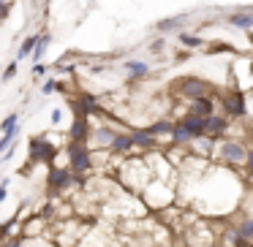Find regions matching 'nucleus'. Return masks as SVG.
<instances>
[{
	"label": "nucleus",
	"mask_w": 253,
	"mask_h": 247,
	"mask_svg": "<svg viewBox=\"0 0 253 247\" xmlns=\"http://www.w3.org/2000/svg\"><path fill=\"white\" fill-rule=\"evenodd\" d=\"M117 179L131 196H139L144 185L153 179V169L144 155H131V158H123L120 169H117Z\"/></svg>",
	"instance_id": "nucleus-1"
},
{
	"label": "nucleus",
	"mask_w": 253,
	"mask_h": 247,
	"mask_svg": "<svg viewBox=\"0 0 253 247\" xmlns=\"http://www.w3.org/2000/svg\"><path fill=\"white\" fill-rule=\"evenodd\" d=\"M174 198H177L174 182L158 179V176H153V179L144 185V190L139 193V201H142L150 212H155V214L164 212V209H169L171 204H174Z\"/></svg>",
	"instance_id": "nucleus-2"
},
{
	"label": "nucleus",
	"mask_w": 253,
	"mask_h": 247,
	"mask_svg": "<svg viewBox=\"0 0 253 247\" xmlns=\"http://www.w3.org/2000/svg\"><path fill=\"white\" fill-rule=\"evenodd\" d=\"M245 155H248V144L240 141L234 136H223V139H215V149H212V160L226 169H242L245 166Z\"/></svg>",
	"instance_id": "nucleus-3"
},
{
	"label": "nucleus",
	"mask_w": 253,
	"mask_h": 247,
	"mask_svg": "<svg viewBox=\"0 0 253 247\" xmlns=\"http://www.w3.org/2000/svg\"><path fill=\"white\" fill-rule=\"evenodd\" d=\"M171 95L180 101H196V98H204V95H215V87L202 76H193V73H185V76H177L174 82L169 84Z\"/></svg>",
	"instance_id": "nucleus-4"
},
{
	"label": "nucleus",
	"mask_w": 253,
	"mask_h": 247,
	"mask_svg": "<svg viewBox=\"0 0 253 247\" xmlns=\"http://www.w3.org/2000/svg\"><path fill=\"white\" fill-rule=\"evenodd\" d=\"M84 234H90V223H82L79 217H68V220H57L49 239L57 247H79Z\"/></svg>",
	"instance_id": "nucleus-5"
},
{
	"label": "nucleus",
	"mask_w": 253,
	"mask_h": 247,
	"mask_svg": "<svg viewBox=\"0 0 253 247\" xmlns=\"http://www.w3.org/2000/svg\"><path fill=\"white\" fill-rule=\"evenodd\" d=\"M79 190L77 185V174H74L68 166H49V174H46V193H49L52 201H60L63 196Z\"/></svg>",
	"instance_id": "nucleus-6"
},
{
	"label": "nucleus",
	"mask_w": 253,
	"mask_h": 247,
	"mask_svg": "<svg viewBox=\"0 0 253 247\" xmlns=\"http://www.w3.org/2000/svg\"><path fill=\"white\" fill-rule=\"evenodd\" d=\"M215 101L220 104V114H223L226 120H242V117L248 114V95H245V90H240V87L218 93Z\"/></svg>",
	"instance_id": "nucleus-7"
},
{
	"label": "nucleus",
	"mask_w": 253,
	"mask_h": 247,
	"mask_svg": "<svg viewBox=\"0 0 253 247\" xmlns=\"http://www.w3.org/2000/svg\"><path fill=\"white\" fill-rule=\"evenodd\" d=\"M66 160H68V169H71L74 174H90V171H95L93 149H90L87 144L68 141L66 144Z\"/></svg>",
	"instance_id": "nucleus-8"
},
{
	"label": "nucleus",
	"mask_w": 253,
	"mask_h": 247,
	"mask_svg": "<svg viewBox=\"0 0 253 247\" xmlns=\"http://www.w3.org/2000/svg\"><path fill=\"white\" fill-rule=\"evenodd\" d=\"M55 155H60V149L55 147V144L49 141V136H33L28 141V158H30V163H46V166H52L55 163Z\"/></svg>",
	"instance_id": "nucleus-9"
},
{
	"label": "nucleus",
	"mask_w": 253,
	"mask_h": 247,
	"mask_svg": "<svg viewBox=\"0 0 253 247\" xmlns=\"http://www.w3.org/2000/svg\"><path fill=\"white\" fill-rule=\"evenodd\" d=\"M182 239H185V247H215V231H212V225H207V223H202V220H193L191 223V228L182 234Z\"/></svg>",
	"instance_id": "nucleus-10"
},
{
	"label": "nucleus",
	"mask_w": 253,
	"mask_h": 247,
	"mask_svg": "<svg viewBox=\"0 0 253 247\" xmlns=\"http://www.w3.org/2000/svg\"><path fill=\"white\" fill-rule=\"evenodd\" d=\"M115 133H117V125H109V122H104V125H95V122H93V131H90L87 147H90V149H109Z\"/></svg>",
	"instance_id": "nucleus-11"
},
{
	"label": "nucleus",
	"mask_w": 253,
	"mask_h": 247,
	"mask_svg": "<svg viewBox=\"0 0 253 247\" xmlns=\"http://www.w3.org/2000/svg\"><path fill=\"white\" fill-rule=\"evenodd\" d=\"M229 131H231V120H226L220 111L204 117V133H202V136H207V139H223V136H229Z\"/></svg>",
	"instance_id": "nucleus-12"
},
{
	"label": "nucleus",
	"mask_w": 253,
	"mask_h": 247,
	"mask_svg": "<svg viewBox=\"0 0 253 247\" xmlns=\"http://www.w3.org/2000/svg\"><path fill=\"white\" fill-rule=\"evenodd\" d=\"M123 71H126V76H128V84H139V82H144V79L153 76V68H150V63L136 60V57H131V60L123 63Z\"/></svg>",
	"instance_id": "nucleus-13"
},
{
	"label": "nucleus",
	"mask_w": 253,
	"mask_h": 247,
	"mask_svg": "<svg viewBox=\"0 0 253 247\" xmlns=\"http://www.w3.org/2000/svg\"><path fill=\"white\" fill-rule=\"evenodd\" d=\"M128 136H131V147L136 149V152H142V155L144 152H153V149L158 147V139H155L147 128H131Z\"/></svg>",
	"instance_id": "nucleus-14"
},
{
	"label": "nucleus",
	"mask_w": 253,
	"mask_h": 247,
	"mask_svg": "<svg viewBox=\"0 0 253 247\" xmlns=\"http://www.w3.org/2000/svg\"><path fill=\"white\" fill-rule=\"evenodd\" d=\"M188 17L191 14H174V17H164V19H158V22L153 25V33H158V35H171V33H180V30H185V22H188Z\"/></svg>",
	"instance_id": "nucleus-15"
},
{
	"label": "nucleus",
	"mask_w": 253,
	"mask_h": 247,
	"mask_svg": "<svg viewBox=\"0 0 253 247\" xmlns=\"http://www.w3.org/2000/svg\"><path fill=\"white\" fill-rule=\"evenodd\" d=\"M226 25L237 30H251L253 28V6H237L229 11L226 17Z\"/></svg>",
	"instance_id": "nucleus-16"
},
{
	"label": "nucleus",
	"mask_w": 253,
	"mask_h": 247,
	"mask_svg": "<svg viewBox=\"0 0 253 247\" xmlns=\"http://www.w3.org/2000/svg\"><path fill=\"white\" fill-rule=\"evenodd\" d=\"M46 223H49V220H46L44 214H33L30 220H19V234H22L25 239H30V236H44Z\"/></svg>",
	"instance_id": "nucleus-17"
},
{
	"label": "nucleus",
	"mask_w": 253,
	"mask_h": 247,
	"mask_svg": "<svg viewBox=\"0 0 253 247\" xmlns=\"http://www.w3.org/2000/svg\"><path fill=\"white\" fill-rule=\"evenodd\" d=\"M90 131H93V122H90V120H84V117H74V122L68 125V141L87 144Z\"/></svg>",
	"instance_id": "nucleus-18"
},
{
	"label": "nucleus",
	"mask_w": 253,
	"mask_h": 247,
	"mask_svg": "<svg viewBox=\"0 0 253 247\" xmlns=\"http://www.w3.org/2000/svg\"><path fill=\"white\" fill-rule=\"evenodd\" d=\"M218 95V93H215ZM215 95H204V98H196V101H188L185 104V111H191V114H199V117H210L218 111V106H215Z\"/></svg>",
	"instance_id": "nucleus-19"
},
{
	"label": "nucleus",
	"mask_w": 253,
	"mask_h": 247,
	"mask_svg": "<svg viewBox=\"0 0 253 247\" xmlns=\"http://www.w3.org/2000/svg\"><path fill=\"white\" fill-rule=\"evenodd\" d=\"M131 149L133 147H131V136H128V131L117 128V133H115V139H112V144H109V149H106V152H109L112 158H126Z\"/></svg>",
	"instance_id": "nucleus-20"
},
{
	"label": "nucleus",
	"mask_w": 253,
	"mask_h": 247,
	"mask_svg": "<svg viewBox=\"0 0 253 247\" xmlns=\"http://www.w3.org/2000/svg\"><path fill=\"white\" fill-rule=\"evenodd\" d=\"M177 122H180L188 133H193V136H202V133H204V117L191 114V111H185V109H182L180 117H177Z\"/></svg>",
	"instance_id": "nucleus-21"
},
{
	"label": "nucleus",
	"mask_w": 253,
	"mask_h": 247,
	"mask_svg": "<svg viewBox=\"0 0 253 247\" xmlns=\"http://www.w3.org/2000/svg\"><path fill=\"white\" fill-rule=\"evenodd\" d=\"M147 131L153 133L155 139H169L171 131H174V120H171V117H158V120H153L147 125Z\"/></svg>",
	"instance_id": "nucleus-22"
},
{
	"label": "nucleus",
	"mask_w": 253,
	"mask_h": 247,
	"mask_svg": "<svg viewBox=\"0 0 253 247\" xmlns=\"http://www.w3.org/2000/svg\"><path fill=\"white\" fill-rule=\"evenodd\" d=\"M231 225H234L237 234L245 242H253V214H237V217L231 220Z\"/></svg>",
	"instance_id": "nucleus-23"
},
{
	"label": "nucleus",
	"mask_w": 253,
	"mask_h": 247,
	"mask_svg": "<svg viewBox=\"0 0 253 247\" xmlns=\"http://www.w3.org/2000/svg\"><path fill=\"white\" fill-rule=\"evenodd\" d=\"M193 139H196V136H193V133H188L185 128L174 120V131H171V136H169V144H174V147H180V149H188Z\"/></svg>",
	"instance_id": "nucleus-24"
},
{
	"label": "nucleus",
	"mask_w": 253,
	"mask_h": 247,
	"mask_svg": "<svg viewBox=\"0 0 253 247\" xmlns=\"http://www.w3.org/2000/svg\"><path fill=\"white\" fill-rule=\"evenodd\" d=\"M177 38H180L182 46H188V49H193V52L204 46V38L199 33H191V30H180V33H177Z\"/></svg>",
	"instance_id": "nucleus-25"
},
{
	"label": "nucleus",
	"mask_w": 253,
	"mask_h": 247,
	"mask_svg": "<svg viewBox=\"0 0 253 247\" xmlns=\"http://www.w3.org/2000/svg\"><path fill=\"white\" fill-rule=\"evenodd\" d=\"M11 234H19V212L14 214V217H8V220L0 223V239H6V236H11Z\"/></svg>",
	"instance_id": "nucleus-26"
},
{
	"label": "nucleus",
	"mask_w": 253,
	"mask_h": 247,
	"mask_svg": "<svg viewBox=\"0 0 253 247\" xmlns=\"http://www.w3.org/2000/svg\"><path fill=\"white\" fill-rule=\"evenodd\" d=\"M36 41H39V33L28 35V38L22 41V46L17 49V60H19V63H22L25 57H30V55H33V49H36Z\"/></svg>",
	"instance_id": "nucleus-27"
},
{
	"label": "nucleus",
	"mask_w": 253,
	"mask_h": 247,
	"mask_svg": "<svg viewBox=\"0 0 253 247\" xmlns=\"http://www.w3.org/2000/svg\"><path fill=\"white\" fill-rule=\"evenodd\" d=\"M52 44V35L49 33H39V41H36V49H33V60L36 63H41V57H44V52H46V46Z\"/></svg>",
	"instance_id": "nucleus-28"
},
{
	"label": "nucleus",
	"mask_w": 253,
	"mask_h": 247,
	"mask_svg": "<svg viewBox=\"0 0 253 247\" xmlns=\"http://www.w3.org/2000/svg\"><path fill=\"white\" fill-rule=\"evenodd\" d=\"M25 247H57V245L49 236H30V239H25Z\"/></svg>",
	"instance_id": "nucleus-29"
},
{
	"label": "nucleus",
	"mask_w": 253,
	"mask_h": 247,
	"mask_svg": "<svg viewBox=\"0 0 253 247\" xmlns=\"http://www.w3.org/2000/svg\"><path fill=\"white\" fill-rule=\"evenodd\" d=\"M17 71H19V60L8 63V66H6V71L0 73V82H3V84H6V82H11V79L17 76Z\"/></svg>",
	"instance_id": "nucleus-30"
},
{
	"label": "nucleus",
	"mask_w": 253,
	"mask_h": 247,
	"mask_svg": "<svg viewBox=\"0 0 253 247\" xmlns=\"http://www.w3.org/2000/svg\"><path fill=\"white\" fill-rule=\"evenodd\" d=\"M19 125V114L17 111H11V114L6 117V120L0 122V133H6V131H14V128Z\"/></svg>",
	"instance_id": "nucleus-31"
},
{
	"label": "nucleus",
	"mask_w": 253,
	"mask_h": 247,
	"mask_svg": "<svg viewBox=\"0 0 253 247\" xmlns=\"http://www.w3.org/2000/svg\"><path fill=\"white\" fill-rule=\"evenodd\" d=\"M0 247H25V236L11 234V236H6V239H0Z\"/></svg>",
	"instance_id": "nucleus-32"
},
{
	"label": "nucleus",
	"mask_w": 253,
	"mask_h": 247,
	"mask_svg": "<svg viewBox=\"0 0 253 247\" xmlns=\"http://www.w3.org/2000/svg\"><path fill=\"white\" fill-rule=\"evenodd\" d=\"M164 46H166V35H155L153 41H150V55H161V52H164Z\"/></svg>",
	"instance_id": "nucleus-33"
},
{
	"label": "nucleus",
	"mask_w": 253,
	"mask_h": 247,
	"mask_svg": "<svg viewBox=\"0 0 253 247\" xmlns=\"http://www.w3.org/2000/svg\"><path fill=\"white\" fill-rule=\"evenodd\" d=\"M11 8H14V3H11V0H0V22H6V19H8Z\"/></svg>",
	"instance_id": "nucleus-34"
},
{
	"label": "nucleus",
	"mask_w": 253,
	"mask_h": 247,
	"mask_svg": "<svg viewBox=\"0 0 253 247\" xmlns=\"http://www.w3.org/2000/svg\"><path fill=\"white\" fill-rule=\"evenodd\" d=\"M245 174H253V144L248 147V155H245V166H242Z\"/></svg>",
	"instance_id": "nucleus-35"
},
{
	"label": "nucleus",
	"mask_w": 253,
	"mask_h": 247,
	"mask_svg": "<svg viewBox=\"0 0 253 247\" xmlns=\"http://www.w3.org/2000/svg\"><path fill=\"white\" fill-rule=\"evenodd\" d=\"M41 93H44V95L57 93V79H46V82H44V87H41Z\"/></svg>",
	"instance_id": "nucleus-36"
},
{
	"label": "nucleus",
	"mask_w": 253,
	"mask_h": 247,
	"mask_svg": "<svg viewBox=\"0 0 253 247\" xmlns=\"http://www.w3.org/2000/svg\"><path fill=\"white\" fill-rule=\"evenodd\" d=\"M46 73H49V68H46L44 63H36V66H33V76H36V79L46 76Z\"/></svg>",
	"instance_id": "nucleus-37"
},
{
	"label": "nucleus",
	"mask_w": 253,
	"mask_h": 247,
	"mask_svg": "<svg viewBox=\"0 0 253 247\" xmlns=\"http://www.w3.org/2000/svg\"><path fill=\"white\" fill-rule=\"evenodd\" d=\"M8 185H11V179H8V176H6L3 182H0V204H3V201L8 198Z\"/></svg>",
	"instance_id": "nucleus-38"
},
{
	"label": "nucleus",
	"mask_w": 253,
	"mask_h": 247,
	"mask_svg": "<svg viewBox=\"0 0 253 247\" xmlns=\"http://www.w3.org/2000/svg\"><path fill=\"white\" fill-rule=\"evenodd\" d=\"M63 122V109H52V125H60Z\"/></svg>",
	"instance_id": "nucleus-39"
},
{
	"label": "nucleus",
	"mask_w": 253,
	"mask_h": 247,
	"mask_svg": "<svg viewBox=\"0 0 253 247\" xmlns=\"http://www.w3.org/2000/svg\"><path fill=\"white\" fill-rule=\"evenodd\" d=\"M182 60H188V52H177L174 55V63H182Z\"/></svg>",
	"instance_id": "nucleus-40"
},
{
	"label": "nucleus",
	"mask_w": 253,
	"mask_h": 247,
	"mask_svg": "<svg viewBox=\"0 0 253 247\" xmlns=\"http://www.w3.org/2000/svg\"><path fill=\"white\" fill-rule=\"evenodd\" d=\"M240 247H253V242H245V245H240Z\"/></svg>",
	"instance_id": "nucleus-41"
},
{
	"label": "nucleus",
	"mask_w": 253,
	"mask_h": 247,
	"mask_svg": "<svg viewBox=\"0 0 253 247\" xmlns=\"http://www.w3.org/2000/svg\"><path fill=\"white\" fill-rule=\"evenodd\" d=\"M248 182H251V185H253V174H248Z\"/></svg>",
	"instance_id": "nucleus-42"
}]
</instances>
